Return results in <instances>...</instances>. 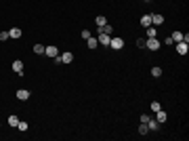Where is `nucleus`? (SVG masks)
<instances>
[{"label": "nucleus", "instance_id": "1", "mask_svg": "<svg viewBox=\"0 0 189 141\" xmlns=\"http://www.w3.org/2000/svg\"><path fill=\"white\" fill-rule=\"evenodd\" d=\"M97 40H99V44H101V47H109L111 36H109V34H103V32H101V27H99V30H97Z\"/></svg>", "mask_w": 189, "mask_h": 141}, {"label": "nucleus", "instance_id": "2", "mask_svg": "<svg viewBox=\"0 0 189 141\" xmlns=\"http://www.w3.org/2000/svg\"><path fill=\"white\" fill-rule=\"evenodd\" d=\"M160 47H162V42L158 38H147L145 40V48H149V51H158Z\"/></svg>", "mask_w": 189, "mask_h": 141}, {"label": "nucleus", "instance_id": "3", "mask_svg": "<svg viewBox=\"0 0 189 141\" xmlns=\"http://www.w3.org/2000/svg\"><path fill=\"white\" fill-rule=\"evenodd\" d=\"M13 72H15V74H19V76H23V61H21V59H15V61H13Z\"/></svg>", "mask_w": 189, "mask_h": 141}, {"label": "nucleus", "instance_id": "4", "mask_svg": "<svg viewBox=\"0 0 189 141\" xmlns=\"http://www.w3.org/2000/svg\"><path fill=\"white\" fill-rule=\"evenodd\" d=\"M109 47L114 48V51H120V48H124V40H122V38H111V40H109Z\"/></svg>", "mask_w": 189, "mask_h": 141}, {"label": "nucleus", "instance_id": "5", "mask_svg": "<svg viewBox=\"0 0 189 141\" xmlns=\"http://www.w3.org/2000/svg\"><path fill=\"white\" fill-rule=\"evenodd\" d=\"M44 55H48V57H53V59H55V57H59V48L50 44V47H46V48H44Z\"/></svg>", "mask_w": 189, "mask_h": 141}, {"label": "nucleus", "instance_id": "6", "mask_svg": "<svg viewBox=\"0 0 189 141\" xmlns=\"http://www.w3.org/2000/svg\"><path fill=\"white\" fill-rule=\"evenodd\" d=\"M59 59H61V63H71V61H74V53L65 51V53H61V55H59Z\"/></svg>", "mask_w": 189, "mask_h": 141}, {"label": "nucleus", "instance_id": "7", "mask_svg": "<svg viewBox=\"0 0 189 141\" xmlns=\"http://www.w3.org/2000/svg\"><path fill=\"white\" fill-rule=\"evenodd\" d=\"M162 23H164V17H162L160 13L151 15V25H154V27H158V25H162Z\"/></svg>", "mask_w": 189, "mask_h": 141}, {"label": "nucleus", "instance_id": "8", "mask_svg": "<svg viewBox=\"0 0 189 141\" xmlns=\"http://www.w3.org/2000/svg\"><path fill=\"white\" fill-rule=\"evenodd\" d=\"M175 44H177V53L179 55H187V51H189L187 42H175Z\"/></svg>", "mask_w": 189, "mask_h": 141}, {"label": "nucleus", "instance_id": "9", "mask_svg": "<svg viewBox=\"0 0 189 141\" xmlns=\"http://www.w3.org/2000/svg\"><path fill=\"white\" fill-rule=\"evenodd\" d=\"M147 129L149 131H158L160 129V122H158L155 118H149V120H147Z\"/></svg>", "mask_w": 189, "mask_h": 141}, {"label": "nucleus", "instance_id": "10", "mask_svg": "<svg viewBox=\"0 0 189 141\" xmlns=\"http://www.w3.org/2000/svg\"><path fill=\"white\" fill-rule=\"evenodd\" d=\"M17 99H21V101L30 99V91H27V89H19V91H17Z\"/></svg>", "mask_w": 189, "mask_h": 141}, {"label": "nucleus", "instance_id": "11", "mask_svg": "<svg viewBox=\"0 0 189 141\" xmlns=\"http://www.w3.org/2000/svg\"><path fill=\"white\" fill-rule=\"evenodd\" d=\"M166 112L164 110H158V112H155V120H158V122H160V124H162V122H166Z\"/></svg>", "mask_w": 189, "mask_h": 141}, {"label": "nucleus", "instance_id": "12", "mask_svg": "<svg viewBox=\"0 0 189 141\" xmlns=\"http://www.w3.org/2000/svg\"><path fill=\"white\" fill-rule=\"evenodd\" d=\"M9 38H15V40H17V38H21V30H19V27L9 30Z\"/></svg>", "mask_w": 189, "mask_h": 141}, {"label": "nucleus", "instance_id": "13", "mask_svg": "<svg viewBox=\"0 0 189 141\" xmlns=\"http://www.w3.org/2000/svg\"><path fill=\"white\" fill-rule=\"evenodd\" d=\"M86 47H88V48H97V47H99V40H97L95 36H90V38L86 40Z\"/></svg>", "mask_w": 189, "mask_h": 141}, {"label": "nucleus", "instance_id": "14", "mask_svg": "<svg viewBox=\"0 0 189 141\" xmlns=\"http://www.w3.org/2000/svg\"><path fill=\"white\" fill-rule=\"evenodd\" d=\"M141 25L143 27H149V25H151V15H143L141 17Z\"/></svg>", "mask_w": 189, "mask_h": 141}, {"label": "nucleus", "instance_id": "15", "mask_svg": "<svg viewBox=\"0 0 189 141\" xmlns=\"http://www.w3.org/2000/svg\"><path fill=\"white\" fill-rule=\"evenodd\" d=\"M145 30H147V32H145L147 38H155V36H158V30H155L154 25H149V27H145Z\"/></svg>", "mask_w": 189, "mask_h": 141}, {"label": "nucleus", "instance_id": "16", "mask_svg": "<svg viewBox=\"0 0 189 141\" xmlns=\"http://www.w3.org/2000/svg\"><path fill=\"white\" fill-rule=\"evenodd\" d=\"M95 23H97V27H103V25L107 23V19L103 15H99V17H95Z\"/></svg>", "mask_w": 189, "mask_h": 141}, {"label": "nucleus", "instance_id": "17", "mask_svg": "<svg viewBox=\"0 0 189 141\" xmlns=\"http://www.w3.org/2000/svg\"><path fill=\"white\" fill-rule=\"evenodd\" d=\"M172 42H183V32H172Z\"/></svg>", "mask_w": 189, "mask_h": 141}, {"label": "nucleus", "instance_id": "18", "mask_svg": "<svg viewBox=\"0 0 189 141\" xmlns=\"http://www.w3.org/2000/svg\"><path fill=\"white\" fill-rule=\"evenodd\" d=\"M101 32H103V34H109V36H111V34H114V27H111L109 23H105L103 27H101Z\"/></svg>", "mask_w": 189, "mask_h": 141}, {"label": "nucleus", "instance_id": "19", "mask_svg": "<svg viewBox=\"0 0 189 141\" xmlns=\"http://www.w3.org/2000/svg\"><path fill=\"white\" fill-rule=\"evenodd\" d=\"M44 48L46 47H42V44H34V53L36 55H44Z\"/></svg>", "mask_w": 189, "mask_h": 141}, {"label": "nucleus", "instance_id": "20", "mask_svg": "<svg viewBox=\"0 0 189 141\" xmlns=\"http://www.w3.org/2000/svg\"><path fill=\"white\" fill-rule=\"evenodd\" d=\"M151 76H154V78H160V76H162V68H151Z\"/></svg>", "mask_w": 189, "mask_h": 141}, {"label": "nucleus", "instance_id": "21", "mask_svg": "<svg viewBox=\"0 0 189 141\" xmlns=\"http://www.w3.org/2000/svg\"><path fill=\"white\" fill-rule=\"evenodd\" d=\"M9 124H11V126H17V124H19V118L17 116H9Z\"/></svg>", "mask_w": 189, "mask_h": 141}, {"label": "nucleus", "instance_id": "22", "mask_svg": "<svg viewBox=\"0 0 189 141\" xmlns=\"http://www.w3.org/2000/svg\"><path fill=\"white\" fill-rule=\"evenodd\" d=\"M147 133H149L147 124H143V122H141V126H139V135H147Z\"/></svg>", "mask_w": 189, "mask_h": 141}, {"label": "nucleus", "instance_id": "23", "mask_svg": "<svg viewBox=\"0 0 189 141\" xmlns=\"http://www.w3.org/2000/svg\"><path fill=\"white\" fill-rule=\"evenodd\" d=\"M17 129H19V131H27V122H23V120H19V124H17Z\"/></svg>", "mask_w": 189, "mask_h": 141}, {"label": "nucleus", "instance_id": "24", "mask_svg": "<svg viewBox=\"0 0 189 141\" xmlns=\"http://www.w3.org/2000/svg\"><path fill=\"white\" fill-rule=\"evenodd\" d=\"M151 110H154V112H158V110H162V106H160V101H151Z\"/></svg>", "mask_w": 189, "mask_h": 141}, {"label": "nucleus", "instance_id": "25", "mask_svg": "<svg viewBox=\"0 0 189 141\" xmlns=\"http://www.w3.org/2000/svg\"><path fill=\"white\" fill-rule=\"evenodd\" d=\"M149 118H151L149 114H141V118H139V120H141L143 124H147V120H149Z\"/></svg>", "mask_w": 189, "mask_h": 141}, {"label": "nucleus", "instance_id": "26", "mask_svg": "<svg viewBox=\"0 0 189 141\" xmlns=\"http://www.w3.org/2000/svg\"><path fill=\"white\" fill-rule=\"evenodd\" d=\"M4 40H9V32H0V42H4Z\"/></svg>", "mask_w": 189, "mask_h": 141}, {"label": "nucleus", "instance_id": "27", "mask_svg": "<svg viewBox=\"0 0 189 141\" xmlns=\"http://www.w3.org/2000/svg\"><path fill=\"white\" fill-rule=\"evenodd\" d=\"M137 47H141V48H145V38H139V40H137Z\"/></svg>", "mask_w": 189, "mask_h": 141}, {"label": "nucleus", "instance_id": "28", "mask_svg": "<svg viewBox=\"0 0 189 141\" xmlns=\"http://www.w3.org/2000/svg\"><path fill=\"white\" fill-rule=\"evenodd\" d=\"M90 36H93V34H90V32H88V30H84V32H82V38H84V40H88V38H90Z\"/></svg>", "mask_w": 189, "mask_h": 141}, {"label": "nucleus", "instance_id": "29", "mask_svg": "<svg viewBox=\"0 0 189 141\" xmlns=\"http://www.w3.org/2000/svg\"><path fill=\"white\" fill-rule=\"evenodd\" d=\"M164 44H166V47H172V44H175V42H172V38H170V36H168V38H166V40H164Z\"/></svg>", "mask_w": 189, "mask_h": 141}, {"label": "nucleus", "instance_id": "30", "mask_svg": "<svg viewBox=\"0 0 189 141\" xmlns=\"http://www.w3.org/2000/svg\"><path fill=\"white\" fill-rule=\"evenodd\" d=\"M143 2H151V0H143Z\"/></svg>", "mask_w": 189, "mask_h": 141}]
</instances>
